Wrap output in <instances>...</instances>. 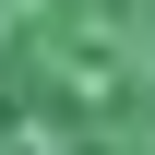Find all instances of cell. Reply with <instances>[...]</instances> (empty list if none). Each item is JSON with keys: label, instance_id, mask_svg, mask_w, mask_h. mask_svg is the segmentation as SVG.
I'll return each instance as SVG.
<instances>
[{"label": "cell", "instance_id": "6da1fadb", "mask_svg": "<svg viewBox=\"0 0 155 155\" xmlns=\"http://www.w3.org/2000/svg\"><path fill=\"white\" fill-rule=\"evenodd\" d=\"M0 155H155V0H0Z\"/></svg>", "mask_w": 155, "mask_h": 155}]
</instances>
